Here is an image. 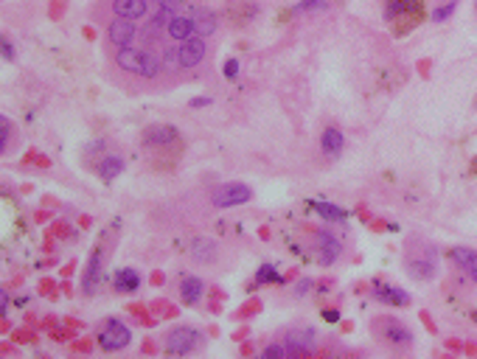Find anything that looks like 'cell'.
I'll list each match as a JSON object with an SVG mask.
<instances>
[{"instance_id": "cell-24", "label": "cell", "mask_w": 477, "mask_h": 359, "mask_svg": "<svg viewBox=\"0 0 477 359\" xmlns=\"http://www.w3.org/2000/svg\"><path fill=\"white\" fill-rule=\"evenodd\" d=\"M255 281H258V284H281V275L275 273V266L264 264V266H258V273H255Z\"/></svg>"}, {"instance_id": "cell-3", "label": "cell", "mask_w": 477, "mask_h": 359, "mask_svg": "<svg viewBox=\"0 0 477 359\" xmlns=\"http://www.w3.org/2000/svg\"><path fill=\"white\" fill-rule=\"evenodd\" d=\"M205 57H208V37H199V34L186 37V39L177 45V51H175L180 76H183V73H191L194 68H199V65L205 62Z\"/></svg>"}, {"instance_id": "cell-21", "label": "cell", "mask_w": 477, "mask_h": 359, "mask_svg": "<svg viewBox=\"0 0 477 359\" xmlns=\"http://www.w3.org/2000/svg\"><path fill=\"white\" fill-rule=\"evenodd\" d=\"M180 298H183L186 303H199V298H202V281H199V278H183V284H180Z\"/></svg>"}, {"instance_id": "cell-4", "label": "cell", "mask_w": 477, "mask_h": 359, "mask_svg": "<svg viewBox=\"0 0 477 359\" xmlns=\"http://www.w3.org/2000/svg\"><path fill=\"white\" fill-rule=\"evenodd\" d=\"M138 31H141V23H138V20L110 14L107 28H104V37H107L110 51H118V48H126V45H133V42L138 39Z\"/></svg>"}, {"instance_id": "cell-7", "label": "cell", "mask_w": 477, "mask_h": 359, "mask_svg": "<svg viewBox=\"0 0 477 359\" xmlns=\"http://www.w3.org/2000/svg\"><path fill=\"white\" fill-rule=\"evenodd\" d=\"M129 340H133V331H129L115 318H110V320H104L99 326V345H101V351H121V348L129 345Z\"/></svg>"}, {"instance_id": "cell-22", "label": "cell", "mask_w": 477, "mask_h": 359, "mask_svg": "<svg viewBox=\"0 0 477 359\" xmlns=\"http://www.w3.org/2000/svg\"><path fill=\"white\" fill-rule=\"evenodd\" d=\"M315 211H318L320 216H326V219H334V222L349 219V213H345L342 208H337V205H331V202H315Z\"/></svg>"}, {"instance_id": "cell-32", "label": "cell", "mask_w": 477, "mask_h": 359, "mask_svg": "<svg viewBox=\"0 0 477 359\" xmlns=\"http://www.w3.org/2000/svg\"><path fill=\"white\" fill-rule=\"evenodd\" d=\"M0 300H3V311H9V295L3 292V295H0Z\"/></svg>"}, {"instance_id": "cell-1", "label": "cell", "mask_w": 477, "mask_h": 359, "mask_svg": "<svg viewBox=\"0 0 477 359\" xmlns=\"http://www.w3.org/2000/svg\"><path fill=\"white\" fill-rule=\"evenodd\" d=\"M424 17V0H384V20L393 34L413 31Z\"/></svg>"}, {"instance_id": "cell-6", "label": "cell", "mask_w": 477, "mask_h": 359, "mask_svg": "<svg viewBox=\"0 0 477 359\" xmlns=\"http://www.w3.org/2000/svg\"><path fill=\"white\" fill-rule=\"evenodd\" d=\"M373 331H376V337H379L384 345H390V348H410V342H413V331H410L405 323L393 320V318L376 320V323H373Z\"/></svg>"}, {"instance_id": "cell-23", "label": "cell", "mask_w": 477, "mask_h": 359, "mask_svg": "<svg viewBox=\"0 0 477 359\" xmlns=\"http://www.w3.org/2000/svg\"><path fill=\"white\" fill-rule=\"evenodd\" d=\"M329 9V0H300L295 3V14H306V12H326Z\"/></svg>"}, {"instance_id": "cell-20", "label": "cell", "mask_w": 477, "mask_h": 359, "mask_svg": "<svg viewBox=\"0 0 477 359\" xmlns=\"http://www.w3.org/2000/svg\"><path fill=\"white\" fill-rule=\"evenodd\" d=\"M124 171V157L121 155H107V157H101V163H99V177L101 180H115L118 174Z\"/></svg>"}, {"instance_id": "cell-25", "label": "cell", "mask_w": 477, "mask_h": 359, "mask_svg": "<svg viewBox=\"0 0 477 359\" xmlns=\"http://www.w3.org/2000/svg\"><path fill=\"white\" fill-rule=\"evenodd\" d=\"M458 9V0H447L444 6H438L436 12H432V23H447Z\"/></svg>"}, {"instance_id": "cell-12", "label": "cell", "mask_w": 477, "mask_h": 359, "mask_svg": "<svg viewBox=\"0 0 477 359\" xmlns=\"http://www.w3.org/2000/svg\"><path fill=\"white\" fill-rule=\"evenodd\" d=\"M289 356H303V353H312L315 351V329L303 326V329H292L284 340Z\"/></svg>"}, {"instance_id": "cell-13", "label": "cell", "mask_w": 477, "mask_h": 359, "mask_svg": "<svg viewBox=\"0 0 477 359\" xmlns=\"http://www.w3.org/2000/svg\"><path fill=\"white\" fill-rule=\"evenodd\" d=\"M152 9V0H110V14L129 17V20H144Z\"/></svg>"}, {"instance_id": "cell-27", "label": "cell", "mask_w": 477, "mask_h": 359, "mask_svg": "<svg viewBox=\"0 0 477 359\" xmlns=\"http://www.w3.org/2000/svg\"><path fill=\"white\" fill-rule=\"evenodd\" d=\"M0 129H3V144H0V149H3V155H6L9 152V138H12V124H9V118L0 121Z\"/></svg>"}, {"instance_id": "cell-18", "label": "cell", "mask_w": 477, "mask_h": 359, "mask_svg": "<svg viewBox=\"0 0 477 359\" xmlns=\"http://www.w3.org/2000/svg\"><path fill=\"white\" fill-rule=\"evenodd\" d=\"M342 146H345V135L337 126H326L323 135H320V149H323V155L340 157L342 155Z\"/></svg>"}, {"instance_id": "cell-17", "label": "cell", "mask_w": 477, "mask_h": 359, "mask_svg": "<svg viewBox=\"0 0 477 359\" xmlns=\"http://www.w3.org/2000/svg\"><path fill=\"white\" fill-rule=\"evenodd\" d=\"M188 253H191L194 261H199V264H211L216 255H220V244H216L213 239H205V236H194Z\"/></svg>"}, {"instance_id": "cell-29", "label": "cell", "mask_w": 477, "mask_h": 359, "mask_svg": "<svg viewBox=\"0 0 477 359\" xmlns=\"http://www.w3.org/2000/svg\"><path fill=\"white\" fill-rule=\"evenodd\" d=\"M236 73H239V62H236V59H228V62H225V76L233 79Z\"/></svg>"}, {"instance_id": "cell-33", "label": "cell", "mask_w": 477, "mask_h": 359, "mask_svg": "<svg viewBox=\"0 0 477 359\" xmlns=\"http://www.w3.org/2000/svg\"><path fill=\"white\" fill-rule=\"evenodd\" d=\"M474 9H477V0H474Z\"/></svg>"}, {"instance_id": "cell-28", "label": "cell", "mask_w": 477, "mask_h": 359, "mask_svg": "<svg viewBox=\"0 0 477 359\" xmlns=\"http://www.w3.org/2000/svg\"><path fill=\"white\" fill-rule=\"evenodd\" d=\"M0 45H3V59L12 62V59H14V45H12V39H3Z\"/></svg>"}, {"instance_id": "cell-16", "label": "cell", "mask_w": 477, "mask_h": 359, "mask_svg": "<svg viewBox=\"0 0 477 359\" xmlns=\"http://www.w3.org/2000/svg\"><path fill=\"white\" fill-rule=\"evenodd\" d=\"M371 289H373V298L382 300V303H387V306H407L410 303V295L405 289H399V287H387L382 281H373Z\"/></svg>"}, {"instance_id": "cell-10", "label": "cell", "mask_w": 477, "mask_h": 359, "mask_svg": "<svg viewBox=\"0 0 477 359\" xmlns=\"http://www.w3.org/2000/svg\"><path fill=\"white\" fill-rule=\"evenodd\" d=\"M312 242H315L318 261H320V264H326V266H331V264L340 258V253H342L340 239H337L334 233H329V231H318V233L312 236Z\"/></svg>"}, {"instance_id": "cell-5", "label": "cell", "mask_w": 477, "mask_h": 359, "mask_svg": "<svg viewBox=\"0 0 477 359\" xmlns=\"http://www.w3.org/2000/svg\"><path fill=\"white\" fill-rule=\"evenodd\" d=\"M163 348H166V353H175V356L199 351L202 348V334L197 329H191V326H177V329H171L166 334Z\"/></svg>"}, {"instance_id": "cell-30", "label": "cell", "mask_w": 477, "mask_h": 359, "mask_svg": "<svg viewBox=\"0 0 477 359\" xmlns=\"http://www.w3.org/2000/svg\"><path fill=\"white\" fill-rule=\"evenodd\" d=\"M309 289H312V281H303V284H298V289H295V292H298V295H306Z\"/></svg>"}, {"instance_id": "cell-9", "label": "cell", "mask_w": 477, "mask_h": 359, "mask_svg": "<svg viewBox=\"0 0 477 359\" xmlns=\"http://www.w3.org/2000/svg\"><path fill=\"white\" fill-rule=\"evenodd\" d=\"M177 141H180L177 126L155 124V126H146V129H144V146H149V149H166V146L177 144Z\"/></svg>"}, {"instance_id": "cell-31", "label": "cell", "mask_w": 477, "mask_h": 359, "mask_svg": "<svg viewBox=\"0 0 477 359\" xmlns=\"http://www.w3.org/2000/svg\"><path fill=\"white\" fill-rule=\"evenodd\" d=\"M211 99H191V107H208Z\"/></svg>"}, {"instance_id": "cell-8", "label": "cell", "mask_w": 477, "mask_h": 359, "mask_svg": "<svg viewBox=\"0 0 477 359\" xmlns=\"http://www.w3.org/2000/svg\"><path fill=\"white\" fill-rule=\"evenodd\" d=\"M253 200V191L244 183H225L211 194V202L216 208H233V205H244Z\"/></svg>"}, {"instance_id": "cell-11", "label": "cell", "mask_w": 477, "mask_h": 359, "mask_svg": "<svg viewBox=\"0 0 477 359\" xmlns=\"http://www.w3.org/2000/svg\"><path fill=\"white\" fill-rule=\"evenodd\" d=\"M225 17H228L233 26L244 28V26H250V23L258 17V3H255V0H228Z\"/></svg>"}, {"instance_id": "cell-19", "label": "cell", "mask_w": 477, "mask_h": 359, "mask_svg": "<svg viewBox=\"0 0 477 359\" xmlns=\"http://www.w3.org/2000/svg\"><path fill=\"white\" fill-rule=\"evenodd\" d=\"M138 287H141V275L135 273V269H129V266H124V269H118L115 273V292H138Z\"/></svg>"}, {"instance_id": "cell-14", "label": "cell", "mask_w": 477, "mask_h": 359, "mask_svg": "<svg viewBox=\"0 0 477 359\" xmlns=\"http://www.w3.org/2000/svg\"><path fill=\"white\" fill-rule=\"evenodd\" d=\"M449 258L460 275H466L471 284H477V253L471 247H452Z\"/></svg>"}, {"instance_id": "cell-15", "label": "cell", "mask_w": 477, "mask_h": 359, "mask_svg": "<svg viewBox=\"0 0 477 359\" xmlns=\"http://www.w3.org/2000/svg\"><path fill=\"white\" fill-rule=\"evenodd\" d=\"M101 266H104V250L99 247L90 261H88V269H84V275H81V289L84 295H96L99 284H101Z\"/></svg>"}, {"instance_id": "cell-26", "label": "cell", "mask_w": 477, "mask_h": 359, "mask_svg": "<svg viewBox=\"0 0 477 359\" xmlns=\"http://www.w3.org/2000/svg\"><path fill=\"white\" fill-rule=\"evenodd\" d=\"M286 353H289V351H286V345H267V348L262 351V356H264V359H275V356H281V359H284Z\"/></svg>"}, {"instance_id": "cell-2", "label": "cell", "mask_w": 477, "mask_h": 359, "mask_svg": "<svg viewBox=\"0 0 477 359\" xmlns=\"http://www.w3.org/2000/svg\"><path fill=\"white\" fill-rule=\"evenodd\" d=\"M405 266H407V275L416 278V281L436 278V273H438V250L432 244H410Z\"/></svg>"}]
</instances>
